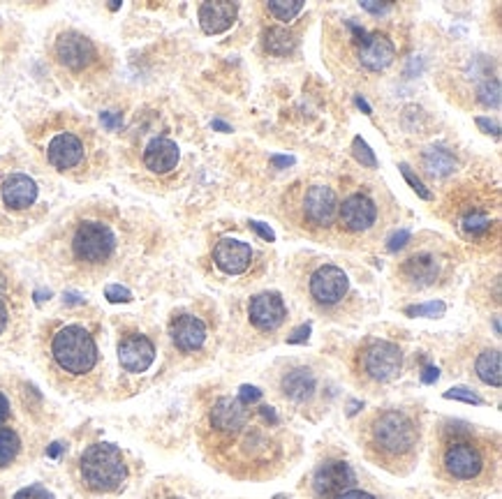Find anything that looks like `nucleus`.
<instances>
[{"mask_svg":"<svg viewBox=\"0 0 502 499\" xmlns=\"http://www.w3.org/2000/svg\"><path fill=\"white\" fill-rule=\"evenodd\" d=\"M281 428L271 407L253 409L238 398L221 395L206 412L202 442L211 460L238 478H260L271 474L282 458Z\"/></svg>","mask_w":502,"mask_h":499,"instance_id":"1","label":"nucleus"},{"mask_svg":"<svg viewBox=\"0 0 502 499\" xmlns=\"http://www.w3.org/2000/svg\"><path fill=\"white\" fill-rule=\"evenodd\" d=\"M366 458L392 474H408L420 458V423L405 409H377L359 430Z\"/></svg>","mask_w":502,"mask_h":499,"instance_id":"2","label":"nucleus"},{"mask_svg":"<svg viewBox=\"0 0 502 499\" xmlns=\"http://www.w3.org/2000/svg\"><path fill=\"white\" fill-rule=\"evenodd\" d=\"M498 449L491 437L477 433L465 423L442 426L437 439L436 467L449 483H486L493 477Z\"/></svg>","mask_w":502,"mask_h":499,"instance_id":"3","label":"nucleus"},{"mask_svg":"<svg viewBox=\"0 0 502 499\" xmlns=\"http://www.w3.org/2000/svg\"><path fill=\"white\" fill-rule=\"evenodd\" d=\"M33 142L42 149V155L56 171L74 178L95 174L102 159L95 132L65 114L47 121L42 130L33 134Z\"/></svg>","mask_w":502,"mask_h":499,"instance_id":"4","label":"nucleus"},{"mask_svg":"<svg viewBox=\"0 0 502 499\" xmlns=\"http://www.w3.org/2000/svg\"><path fill=\"white\" fill-rule=\"evenodd\" d=\"M51 368L65 382H82L95 373L100 351L91 331L82 324H58L47 342Z\"/></svg>","mask_w":502,"mask_h":499,"instance_id":"5","label":"nucleus"},{"mask_svg":"<svg viewBox=\"0 0 502 499\" xmlns=\"http://www.w3.org/2000/svg\"><path fill=\"white\" fill-rule=\"evenodd\" d=\"M117 231L100 218H83L70 231V257L83 271H98L117 254Z\"/></svg>","mask_w":502,"mask_h":499,"instance_id":"6","label":"nucleus"},{"mask_svg":"<svg viewBox=\"0 0 502 499\" xmlns=\"http://www.w3.org/2000/svg\"><path fill=\"white\" fill-rule=\"evenodd\" d=\"M79 477L91 493L118 490L127 478V465L121 449L107 442L91 444L79 458Z\"/></svg>","mask_w":502,"mask_h":499,"instance_id":"7","label":"nucleus"},{"mask_svg":"<svg viewBox=\"0 0 502 499\" xmlns=\"http://www.w3.org/2000/svg\"><path fill=\"white\" fill-rule=\"evenodd\" d=\"M403 370L401 347L380 338H368L359 345L352 358V373L361 384H389Z\"/></svg>","mask_w":502,"mask_h":499,"instance_id":"8","label":"nucleus"},{"mask_svg":"<svg viewBox=\"0 0 502 499\" xmlns=\"http://www.w3.org/2000/svg\"><path fill=\"white\" fill-rule=\"evenodd\" d=\"M54 61L70 72L72 77H93L102 70V54L100 47L79 30H63L54 39Z\"/></svg>","mask_w":502,"mask_h":499,"instance_id":"9","label":"nucleus"},{"mask_svg":"<svg viewBox=\"0 0 502 499\" xmlns=\"http://www.w3.org/2000/svg\"><path fill=\"white\" fill-rule=\"evenodd\" d=\"M336 215L338 197L329 185H310L299 199V222L306 229H329Z\"/></svg>","mask_w":502,"mask_h":499,"instance_id":"10","label":"nucleus"},{"mask_svg":"<svg viewBox=\"0 0 502 499\" xmlns=\"http://www.w3.org/2000/svg\"><path fill=\"white\" fill-rule=\"evenodd\" d=\"M348 28L352 30L354 56H357L359 65L370 72H380L392 65L396 58V47L392 39L382 33H368L354 23H348Z\"/></svg>","mask_w":502,"mask_h":499,"instance_id":"11","label":"nucleus"},{"mask_svg":"<svg viewBox=\"0 0 502 499\" xmlns=\"http://www.w3.org/2000/svg\"><path fill=\"white\" fill-rule=\"evenodd\" d=\"M315 499H338L357 486V474L345 460H325L313 474Z\"/></svg>","mask_w":502,"mask_h":499,"instance_id":"12","label":"nucleus"},{"mask_svg":"<svg viewBox=\"0 0 502 499\" xmlns=\"http://www.w3.org/2000/svg\"><path fill=\"white\" fill-rule=\"evenodd\" d=\"M350 280L348 275L342 273V269L333 266V263H325L320 269L310 275L308 291L317 305L322 307H333L348 297Z\"/></svg>","mask_w":502,"mask_h":499,"instance_id":"13","label":"nucleus"},{"mask_svg":"<svg viewBox=\"0 0 502 499\" xmlns=\"http://www.w3.org/2000/svg\"><path fill=\"white\" fill-rule=\"evenodd\" d=\"M489 206H491V202L480 197H463L461 202H456V225L463 237L484 238L491 234V229L496 227V219L491 218Z\"/></svg>","mask_w":502,"mask_h":499,"instance_id":"14","label":"nucleus"},{"mask_svg":"<svg viewBox=\"0 0 502 499\" xmlns=\"http://www.w3.org/2000/svg\"><path fill=\"white\" fill-rule=\"evenodd\" d=\"M338 222L341 229L348 234H364L377 222V203L364 193L350 194L342 203H338Z\"/></svg>","mask_w":502,"mask_h":499,"instance_id":"15","label":"nucleus"},{"mask_svg":"<svg viewBox=\"0 0 502 499\" xmlns=\"http://www.w3.org/2000/svg\"><path fill=\"white\" fill-rule=\"evenodd\" d=\"M38 194H39L38 183H35L28 174L12 171V174L0 178V203H3L7 211H14V213L28 211L30 206H35Z\"/></svg>","mask_w":502,"mask_h":499,"instance_id":"16","label":"nucleus"},{"mask_svg":"<svg viewBox=\"0 0 502 499\" xmlns=\"http://www.w3.org/2000/svg\"><path fill=\"white\" fill-rule=\"evenodd\" d=\"M155 361V345L143 333H127L118 342V363L126 373H146Z\"/></svg>","mask_w":502,"mask_h":499,"instance_id":"17","label":"nucleus"},{"mask_svg":"<svg viewBox=\"0 0 502 499\" xmlns=\"http://www.w3.org/2000/svg\"><path fill=\"white\" fill-rule=\"evenodd\" d=\"M248 317L255 329L276 331L287 317V307L285 303H282L281 294H276V291H264V294H257V297L250 298Z\"/></svg>","mask_w":502,"mask_h":499,"instance_id":"18","label":"nucleus"},{"mask_svg":"<svg viewBox=\"0 0 502 499\" xmlns=\"http://www.w3.org/2000/svg\"><path fill=\"white\" fill-rule=\"evenodd\" d=\"M215 266L227 275H241L250 269L253 262V250L248 243L237 241V238H222L213 247Z\"/></svg>","mask_w":502,"mask_h":499,"instance_id":"19","label":"nucleus"},{"mask_svg":"<svg viewBox=\"0 0 502 499\" xmlns=\"http://www.w3.org/2000/svg\"><path fill=\"white\" fill-rule=\"evenodd\" d=\"M169 335L178 351L193 354V351L202 349V345L206 342V326L195 314H178V317L171 319Z\"/></svg>","mask_w":502,"mask_h":499,"instance_id":"20","label":"nucleus"},{"mask_svg":"<svg viewBox=\"0 0 502 499\" xmlns=\"http://www.w3.org/2000/svg\"><path fill=\"white\" fill-rule=\"evenodd\" d=\"M401 278L414 287H430L436 285V280L442 273V262L437 254L433 253H417L412 257L405 259L398 269Z\"/></svg>","mask_w":502,"mask_h":499,"instance_id":"21","label":"nucleus"},{"mask_svg":"<svg viewBox=\"0 0 502 499\" xmlns=\"http://www.w3.org/2000/svg\"><path fill=\"white\" fill-rule=\"evenodd\" d=\"M199 26L206 35H221L227 33L234 26L238 17L237 3H227V0H215V3H202L199 5Z\"/></svg>","mask_w":502,"mask_h":499,"instance_id":"22","label":"nucleus"},{"mask_svg":"<svg viewBox=\"0 0 502 499\" xmlns=\"http://www.w3.org/2000/svg\"><path fill=\"white\" fill-rule=\"evenodd\" d=\"M178 159H181V151L171 139L155 137L143 149V167L153 174H169L178 167Z\"/></svg>","mask_w":502,"mask_h":499,"instance_id":"23","label":"nucleus"},{"mask_svg":"<svg viewBox=\"0 0 502 499\" xmlns=\"http://www.w3.org/2000/svg\"><path fill=\"white\" fill-rule=\"evenodd\" d=\"M315 374L308 368H297L282 377V393L294 402H306L315 393Z\"/></svg>","mask_w":502,"mask_h":499,"instance_id":"24","label":"nucleus"},{"mask_svg":"<svg viewBox=\"0 0 502 499\" xmlns=\"http://www.w3.org/2000/svg\"><path fill=\"white\" fill-rule=\"evenodd\" d=\"M421 165H424L426 174L436 176V178H445V176L454 174L458 169V159L452 151L442 149V146H433V149L424 151Z\"/></svg>","mask_w":502,"mask_h":499,"instance_id":"25","label":"nucleus"},{"mask_svg":"<svg viewBox=\"0 0 502 499\" xmlns=\"http://www.w3.org/2000/svg\"><path fill=\"white\" fill-rule=\"evenodd\" d=\"M475 373L477 377L489 386H500L502 384V358L498 349H484L475 361Z\"/></svg>","mask_w":502,"mask_h":499,"instance_id":"26","label":"nucleus"},{"mask_svg":"<svg viewBox=\"0 0 502 499\" xmlns=\"http://www.w3.org/2000/svg\"><path fill=\"white\" fill-rule=\"evenodd\" d=\"M297 47L294 35L287 28H269L264 33V49L273 56H287L292 54Z\"/></svg>","mask_w":502,"mask_h":499,"instance_id":"27","label":"nucleus"},{"mask_svg":"<svg viewBox=\"0 0 502 499\" xmlns=\"http://www.w3.org/2000/svg\"><path fill=\"white\" fill-rule=\"evenodd\" d=\"M22 453V437L14 428H3L0 426V469L10 467Z\"/></svg>","mask_w":502,"mask_h":499,"instance_id":"28","label":"nucleus"},{"mask_svg":"<svg viewBox=\"0 0 502 499\" xmlns=\"http://www.w3.org/2000/svg\"><path fill=\"white\" fill-rule=\"evenodd\" d=\"M266 10L278 22H292L304 10V0H271V3H266Z\"/></svg>","mask_w":502,"mask_h":499,"instance_id":"29","label":"nucleus"},{"mask_svg":"<svg viewBox=\"0 0 502 499\" xmlns=\"http://www.w3.org/2000/svg\"><path fill=\"white\" fill-rule=\"evenodd\" d=\"M352 153H354V158H357L364 167H368V169H376L377 167L376 155H373V151L368 149V143H366L361 137H357L352 142Z\"/></svg>","mask_w":502,"mask_h":499,"instance_id":"30","label":"nucleus"},{"mask_svg":"<svg viewBox=\"0 0 502 499\" xmlns=\"http://www.w3.org/2000/svg\"><path fill=\"white\" fill-rule=\"evenodd\" d=\"M445 310H447V305H445V303L430 301V303H424V305L408 307V310H405V314H412V317H442V314H445Z\"/></svg>","mask_w":502,"mask_h":499,"instance_id":"31","label":"nucleus"},{"mask_svg":"<svg viewBox=\"0 0 502 499\" xmlns=\"http://www.w3.org/2000/svg\"><path fill=\"white\" fill-rule=\"evenodd\" d=\"M480 102H484L486 107H498L500 105V86L498 82H486L484 86L480 88Z\"/></svg>","mask_w":502,"mask_h":499,"instance_id":"32","label":"nucleus"},{"mask_svg":"<svg viewBox=\"0 0 502 499\" xmlns=\"http://www.w3.org/2000/svg\"><path fill=\"white\" fill-rule=\"evenodd\" d=\"M401 174L405 176V181H408L410 185H412V190H414V193H417V194H420L421 199H433V194H430L428 190H426L424 183H421L420 178H417V176H414L412 171H410V167L405 165V162H403V165H401Z\"/></svg>","mask_w":502,"mask_h":499,"instance_id":"33","label":"nucleus"},{"mask_svg":"<svg viewBox=\"0 0 502 499\" xmlns=\"http://www.w3.org/2000/svg\"><path fill=\"white\" fill-rule=\"evenodd\" d=\"M12 499H54V495L45 486H28V488L19 490Z\"/></svg>","mask_w":502,"mask_h":499,"instance_id":"34","label":"nucleus"},{"mask_svg":"<svg viewBox=\"0 0 502 499\" xmlns=\"http://www.w3.org/2000/svg\"><path fill=\"white\" fill-rule=\"evenodd\" d=\"M445 398H449V400H463V402H470V405H481V398L480 395H475L470 389H463V386H458V389H452L445 393Z\"/></svg>","mask_w":502,"mask_h":499,"instance_id":"35","label":"nucleus"},{"mask_svg":"<svg viewBox=\"0 0 502 499\" xmlns=\"http://www.w3.org/2000/svg\"><path fill=\"white\" fill-rule=\"evenodd\" d=\"M107 298H109L111 303H127L130 298H133V294L126 289V287H121V285H109L107 287Z\"/></svg>","mask_w":502,"mask_h":499,"instance_id":"36","label":"nucleus"},{"mask_svg":"<svg viewBox=\"0 0 502 499\" xmlns=\"http://www.w3.org/2000/svg\"><path fill=\"white\" fill-rule=\"evenodd\" d=\"M260 398H262V391H257L255 386H243L241 395H238V400H241L243 405H255Z\"/></svg>","mask_w":502,"mask_h":499,"instance_id":"37","label":"nucleus"},{"mask_svg":"<svg viewBox=\"0 0 502 499\" xmlns=\"http://www.w3.org/2000/svg\"><path fill=\"white\" fill-rule=\"evenodd\" d=\"M7 326H10V305L7 298H0V335L5 333Z\"/></svg>","mask_w":502,"mask_h":499,"instance_id":"38","label":"nucleus"},{"mask_svg":"<svg viewBox=\"0 0 502 499\" xmlns=\"http://www.w3.org/2000/svg\"><path fill=\"white\" fill-rule=\"evenodd\" d=\"M410 238V231L408 229H403V231H398V234H394L392 237V241H389V250H398V247H403L405 245V241Z\"/></svg>","mask_w":502,"mask_h":499,"instance_id":"39","label":"nucleus"},{"mask_svg":"<svg viewBox=\"0 0 502 499\" xmlns=\"http://www.w3.org/2000/svg\"><path fill=\"white\" fill-rule=\"evenodd\" d=\"M338 499H377V497H376V495L366 493V490L352 488V490H348V493H342Z\"/></svg>","mask_w":502,"mask_h":499,"instance_id":"40","label":"nucleus"},{"mask_svg":"<svg viewBox=\"0 0 502 499\" xmlns=\"http://www.w3.org/2000/svg\"><path fill=\"white\" fill-rule=\"evenodd\" d=\"M10 418V400H7V395L0 391V426Z\"/></svg>","mask_w":502,"mask_h":499,"instance_id":"41","label":"nucleus"},{"mask_svg":"<svg viewBox=\"0 0 502 499\" xmlns=\"http://www.w3.org/2000/svg\"><path fill=\"white\" fill-rule=\"evenodd\" d=\"M477 125L484 127V130L489 132V134H493V137H498V134H500V127H498V123L486 121V118H477Z\"/></svg>","mask_w":502,"mask_h":499,"instance_id":"42","label":"nucleus"},{"mask_svg":"<svg viewBox=\"0 0 502 499\" xmlns=\"http://www.w3.org/2000/svg\"><path fill=\"white\" fill-rule=\"evenodd\" d=\"M361 7H364V10H368V12H373V14H380V12H385L386 7H389V3H385V5H377V3H373V0H364V3H361Z\"/></svg>","mask_w":502,"mask_h":499,"instance_id":"43","label":"nucleus"},{"mask_svg":"<svg viewBox=\"0 0 502 499\" xmlns=\"http://www.w3.org/2000/svg\"><path fill=\"white\" fill-rule=\"evenodd\" d=\"M421 382H424V384H433V382H437V368H433V366L424 368V374H421Z\"/></svg>","mask_w":502,"mask_h":499,"instance_id":"44","label":"nucleus"},{"mask_svg":"<svg viewBox=\"0 0 502 499\" xmlns=\"http://www.w3.org/2000/svg\"><path fill=\"white\" fill-rule=\"evenodd\" d=\"M253 229L255 231H260V237L264 238V241H276V234L271 229H264V227L260 225V222H253Z\"/></svg>","mask_w":502,"mask_h":499,"instance_id":"45","label":"nucleus"},{"mask_svg":"<svg viewBox=\"0 0 502 499\" xmlns=\"http://www.w3.org/2000/svg\"><path fill=\"white\" fill-rule=\"evenodd\" d=\"M0 298H10V280L3 271H0Z\"/></svg>","mask_w":502,"mask_h":499,"instance_id":"46","label":"nucleus"},{"mask_svg":"<svg viewBox=\"0 0 502 499\" xmlns=\"http://www.w3.org/2000/svg\"><path fill=\"white\" fill-rule=\"evenodd\" d=\"M308 333H310V326H304V329H299L297 333L290 338V342H304L306 338H308Z\"/></svg>","mask_w":502,"mask_h":499,"instance_id":"47","label":"nucleus"},{"mask_svg":"<svg viewBox=\"0 0 502 499\" xmlns=\"http://www.w3.org/2000/svg\"><path fill=\"white\" fill-rule=\"evenodd\" d=\"M213 127H218V130H222V132H229V127H227L225 123H221V121H213Z\"/></svg>","mask_w":502,"mask_h":499,"instance_id":"48","label":"nucleus"},{"mask_svg":"<svg viewBox=\"0 0 502 499\" xmlns=\"http://www.w3.org/2000/svg\"><path fill=\"white\" fill-rule=\"evenodd\" d=\"M169 499H181V497H169Z\"/></svg>","mask_w":502,"mask_h":499,"instance_id":"49","label":"nucleus"}]
</instances>
